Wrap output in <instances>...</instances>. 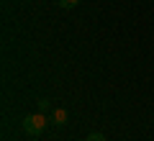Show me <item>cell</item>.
<instances>
[{
    "mask_svg": "<svg viewBox=\"0 0 154 141\" xmlns=\"http://www.w3.org/2000/svg\"><path fill=\"white\" fill-rule=\"evenodd\" d=\"M49 123H51V121H49V115H44L41 110H38V113L26 115L21 126H23V131H26L28 136H38V133H44V128H46Z\"/></svg>",
    "mask_w": 154,
    "mask_h": 141,
    "instance_id": "obj_1",
    "label": "cell"
},
{
    "mask_svg": "<svg viewBox=\"0 0 154 141\" xmlns=\"http://www.w3.org/2000/svg\"><path fill=\"white\" fill-rule=\"evenodd\" d=\"M49 121H51L54 126H67V121H69V113H67L64 108H59V105H57V108H51Z\"/></svg>",
    "mask_w": 154,
    "mask_h": 141,
    "instance_id": "obj_2",
    "label": "cell"
},
{
    "mask_svg": "<svg viewBox=\"0 0 154 141\" xmlns=\"http://www.w3.org/2000/svg\"><path fill=\"white\" fill-rule=\"evenodd\" d=\"M57 5H59L62 11H69V8H77V5H80V0H57Z\"/></svg>",
    "mask_w": 154,
    "mask_h": 141,
    "instance_id": "obj_3",
    "label": "cell"
},
{
    "mask_svg": "<svg viewBox=\"0 0 154 141\" xmlns=\"http://www.w3.org/2000/svg\"><path fill=\"white\" fill-rule=\"evenodd\" d=\"M85 141H105V136L98 133V131H93V133H88V139H85Z\"/></svg>",
    "mask_w": 154,
    "mask_h": 141,
    "instance_id": "obj_4",
    "label": "cell"
},
{
    "mask_svg": "<svg viewBox=\"0 0 154 141\" xmlns=\"http://www.w3.org/2000/svg\"><path fill=\"white\" fill-rule=\"evenodd\" d=\"M36 105H38V110L44 113V110H49V105H51V103H49V100H46V98H41V100H38Z\"/></svg>",
    "mask_w": 154,
    "mask_h": 141,
    "instance_id": "obj_5",
    "label": "cell"
}]
</instances>
